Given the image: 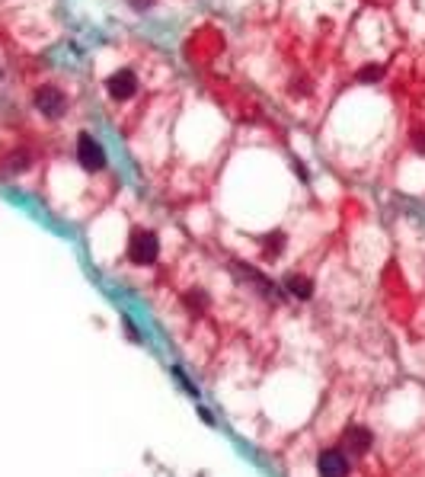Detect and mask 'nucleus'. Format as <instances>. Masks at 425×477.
Instances as JSON below:
<instances>
[{"mask_svg": "<svg viewBox=\"0 0 425 477\" xmlns=\"http://www.w3.org/2000/svg\"><path fill=\"white\" fill-rule=\"evenodd\" d=\"M160 253V241L154 231H134L132 241H128V260L138 263V266H147V263L157 260Z\"/></svg>", "mask_w": 425, "mask_h": 477, "instance_id": "obj_1", "label": "nucleus"}, {"mask_svg": "<svg viewBox=\"0 0 425 477\" xmlns=\"http://www.w3.org/2000/svg\"><path fill=\"white\" fill-rule=\"evenodd\" d=\"M26 164H29V157H26V154H13V157H10L7 164H3V167H7L10 173H19V170L26 167Z\"/></svg>", "mask_w": 425, "mask_h": 477, "instance_id": "obj_10", "label": "nucleus"}, {"mask_svg": "<svg viewBox=\"0 0 425 477\" xmlns=\"http://www.w3.org/2000/svg\"><path fill=\"white\" fill-rule=\"evenodd\" d=\"M262 243H266V247H262V253H266L269 260H275L278 253H282V243H284V234H282V231H275V234H269V237H266V241H262Z\"/></svg>", "mask_w": 425, "mask_h": 477, "instance_id": "obj_8", "label": "nucleus"}, {"mask_svg": "<svg viewBox=\"0 0 425 477\" xmlns=\"http://www.w3.org/2000/svg\"><path fill=\"white\" fill-rule=\"evenodd\" d=\"M186 304H189L192 311H205V308H208V295L201 292V288H195V292L186 295Z\"/></svg>", "mask_w": 425, "mask_h": 477, "instance_id": "obj_9", "label": "nucleus"}, {"mask_svg": "<svg viewBox=\"0 0 425 477\" xmlns=\"http://www.w3.org/2000/svg\"><path fill=\"white\" fill-rule=\"evenodd\" d=\"M383 74V67H377V64H368L365 71L359 74V80H365V84H371V80H377V77Z\"/></svg>", "mask_w": 425, "mask_h": 477, "instance_id": "obj_11", "label": "nucleus"}, {"mask_svg": "<svg viewBox=\"0 0 425 477\" xmlns=\"http://www.w3.org/2000/svg\"><path fill=\"white\" fill-rule=\"evenodd\" d=\"M77 160L84 164V170H102L106 167L102 144L96 141L93 135H80V138H77Z\"/></svg>", "mask_w": 425, "mask_h": 477, "instance_id": "obj_2", "label": "nucleus"}, {"mask_svg": "<svg viewBox=\"0 0 425 477\" xmlns=\"http://www.w3.org/2000/svg\"><path fill=\"white\" fill-rule=\"evenodd\" d=\"M317 471H320V477H345L349 474V458H345L339 449H326L317 458Z\"/></svg>", "mask_w": 425, "mask_h": 477, "instance_id": "obj_3", "label": "nucleus"}, {"mask_svg": "<svg viewBox=\"0 0 425 477\" xmlns=\"http://www.w3.org/2000/svg\"><path fill=\"white\" fill-rule=\"evenodd\" d=\"M284 288H288L291 298H300V302H307L310 295H314V282L307 276H298V272H291V276L284 279Z\"/></svg>", "mask_w": 425, "mask_h": 477, "instance_id": "obj_7", "label": "nucleus"}, {"mask_svg": "<svg viewBox=\"0 0 425 477\" xmlns=\"http://www.w3.org/2000/svg\"><path fill=\"white\" fill-rule=\"evenodd\" d=\"M109 93H112L116 100H128L132 93H138V77H134V71H128V67L116 71V74L109 77Z\"/></svg>", "mask_w": 425, "mask_h": 477, "instance_id": "obj_4", "label": "nucleus"}, {"mask_svg": "<svg viewBox=\"0 0 425 477\" xmlns=\"http://www.w3.org/2000/svg\"><path fill=\"white\" fill-rule=\"evenodd\" d=\"M342 445L355 455H365L368 449H371V433H368L365 426H349L342 433Z\"/></svg>", "mask_w": 425, "mask_h": 477, "instance_id": "obj_6", "label": "nucleus"}, {"mask_svg": "<svg viewBox=\"0 0 425 477\" xmlns=\"http://www.w3.org/2000/svg\"><path fill=\"white\" fill-rule=\"evenodd\" d=\"M35 106L42 109L45 116H61L64 112V93H58L55 87H45V90H39L35 93Z\"/></svg>", "mask_w": 425, "mask_h": 477, "instance_id": "obj_5", "label": "nucleus"}]
</instances>
